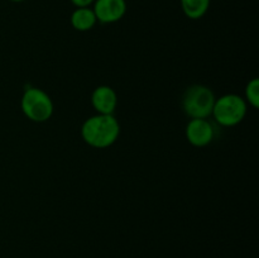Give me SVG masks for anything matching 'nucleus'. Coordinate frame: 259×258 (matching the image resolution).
<instances>
[{"mask_svg": "<svg viewBox=\"0 0 259 258\" xmlns=\"http://www.w3.org/2000/svg\"><path fill=\"white\" fill-rule=\"evenodd\" d=\"M120 133V125L114 115L98 114L89 118L81 126V137L94 148H108Z\"/></svg>", "mask_w": 259, "mask_h": 258, "instance_id": "nucleus-1", "label": "nucleus"}, {"mask_svg": "<svg viewBox=\"0 0 259 258\" xmlns=\"http://www.w3.org/2000/svg\"><path fill=\"white\" fill-rule=\"evenodd\" d=\"M215 95L207 86L192 85L182 96V109L191 119H207L212 114Z\"/></svg>", "mask_w": 259, "mask_h": 258, "instance_id": "nucleus-2", "label": "nucleus"}, {"mask_svg": "<svg viewBox=\"0 0 259 258\" xmlns=\"http://www.w3.org/2000/svg\"><path fill=\"white\" fill-rule=\"evenodd\" d=\"M20 106L24 115L35 123L47 121L53 114L52 99L46 91L38 88L25 89Z\"/></svg>", "mask_w": 259, "mask_h": 258, "instance_id": "nucleus-3", "label": "nucleus"}, {"mask_svg": "<svg viewBox=\"0 0 259 258\" xmlns=\"http://www.w3.org/2000/svg\"><path fill=\"white\" fill-rule=\"evenodd\" d=\"M247 114V103L235 94H227L215 100L212 114L215 120L223 126H234L244 119Z\"/></svg>", "mask_w": 259, "mask_h": 258, "instance_id": "nucleus-4", "label": "nucleus"}, {"mask_svg": "<svg viewBox=\"0 0 259 258\" xmlns=\"http://www.w3.org/2000/svg\"><path fill=\"white\" fill-rule=\"evenodd\" d=\"M93 10L98 22L110 24L125 15L126 3L125 0H95Z\"/></svg>", "mask_w": 259, "mask_h": 258, "instance_id": "nucleus-5", "label": "nucleus"}, {"mask_svg": "<svg viewBox=\"0 0 259 258\" xmlns=\"http://www.w3.org/2000/svg\"><path fill=\"white\" fill-rule=\"evenodd\" d=\"M186 138L192 146L205 147L214 139V128L207 119H191L186 126Z\"/></svg>", "mask_w": 259, "mask_h": 258, "instance_id": "nucleus-6", "label": "nucleus"}, {"mask_svg": "<svg viewBox=\"0 0 259 258\" xmlns=\"http://www.w3.org/2000/svg\"><path fill=\"white\" fill-rule=\"evenodd\" d=\"M91 104L98 114L113 115L118 105V96L110 86H98L91 95Z\"/></svg>", "mask_w": 259, "mask_h": 258, "instance_id": "nucleus-7", "label": "nucleus"}, {"mask_svg": "<svg viewBox=\"0 0 259 258\" xmlns=\"http://www.w3.org/2000/svg\"><path fill=\"white\" fill-rule=\"evenodd\" d=\"M96 22L98 19L95 17V13L90 8H77L71 14V24L76 30H80V32L90 30L96 24Z\"/></svg>", "mask_w": 259, "mask_h": 258, "instance_id": "nucleus-8", "label": "nucleus"}, {"mask_svg": "<svg viewBox=\"0 0 259 258\" xmlns=\"http://www.w3.org/2000/svg\"><path fill=\"white\" fill-rule=\"evenodd\" d=\"M211 0H181L185 15L190 19H200L207 13Z\"/></svg>", "mask_w": 259, "mask_h": 258, "instance_id": "nucleus-9", "label": "nucleus"}, {"mask_svg": "<svg viewBox=\"0 0 259 258\" xmlns=\"http://www.w3.org/2000/svg\"><path fill=\"white\" fill-rule=\"evenodd\" d=\"M245 99L250 106L254 109L259 108V80L257 77L252 78L245 86Z\"/></svg>", "mask_w": 259, "mask_h": 258, "instance_id": "nucleus-10", "label": "nucleus"}, {"mask_svg": "<svg viewBox=\"0 0 259 258\" xmlns=\"http://www.w3.org/2000/svg\"><path fill=\"white\" fill-rule=\"evenodd\" d=\"M95 0H71L76 8H89Z\"/></svg>", "mask_w": 259, "mask_h": 258, "instance_id": "nucleus-11", "label": "nucleus"}, {"mask_svg": "<svg viewBox=\"0 0 259 258\" xmlns=\"http://www.w3.org/2000/svg\"><path fill=\"white\" fill-rule=\"evenodd\" d=\"M10 2H13V3H22V2H24V0H10Z\"/></svg>", "mask_w": 259, "mask_h": 258, "instance_id": "nucleus-12", "label": "nucleus"}]
</instances>
